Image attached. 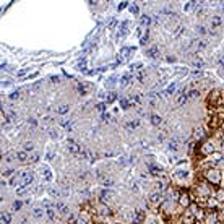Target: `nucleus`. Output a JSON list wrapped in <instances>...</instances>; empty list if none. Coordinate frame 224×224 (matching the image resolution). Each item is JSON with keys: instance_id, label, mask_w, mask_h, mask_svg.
<instances>
[{"instance_id": "nucleus-53", "label": "nucleus", "mask_w": 224, "mask_h": 224, "mask_svg": "<svg viewBox=\"0 0 224 224\" xmlns=\"http://www.w3.org/2000/svg\"><path fill=\"white\" fill-rule=\"evenodd\" d=\"M223 10H224V3H223Z\"/></svg>"}, {"instance_id": "nucleus-7", "label": "nucleus", "mask_w": 224, "mask_h": 224, "mask_svg": "<svg viewBox=\"0 0 224 224\" xmlns=\"http://www.w3.org/2000/svg\"><path fill=\"white\" fill-rule=\"evenodd\" d=\"M67 145H68V150H70L73 154H80V153H81V150H83L81 146H78L73 140H68V141H67Z\"/></svg>"}, {"instance_id": "nucleus-45", "label": "nucleus", "mask_w": 224, "mask_h": 224, "mask_svg": "<svg viewBox=\"0 0 224 224\" xmlns=\"http://www.w3.org/2000/svg\"><path fill=\"white\" fill-rule=\"evenodd\" d=\"M26 73H28V70H26V68H23V70H20V72L16 73V76H20V78H21V76H24Z\"/></svg>"}, {"instance_id": "nucleus-16", "label": "nucleus", "mask_w": 224, "mask_h": 224, "mask_svg": "<svg viewBox=\"0 0 224 224\" xmlns=\"http://www.w3.org/2000/svg\"><path fill=\"white\" fill-rule=\"evenodd\" d=\"M132 52H133V49H132V47H122V49H120V55H122L123 59H127Z\"/></svg>"}, {"instance_id": "nucleus-38", "label": "nucleus", "mask_w": 224, "mask_h": 224, "mask_svg": "<svg viewBox=\"0 0 224 224\" xmlns=\"http://www.w3.org/2000/svg\"><path fill=\"white\" fill-rule=\"evenodd\" d=\"M10 99L11 101H15V99H20V91H13L10 94Z\"/></svg>"}, {"instance_id": "nucleus-31", "label": "nucleus", "mask_w": 224, "mask_h": 224, "mask_svg": "<svg viewBox=\"0 0 224 224\" xmlns=\"http://www.w3.org/2000/svg\"><path fill=\"white\" fill-rule=\"evenodd\" d=\"M148 39H150V34H148V31H146V33L143 34V36H140V44H141V45H146Z\"/></svg>"}, {"instance_id": "nucleus-44", "label": "nucleus", "mask_w": 224, "mask_h": 224, "mask_svg": "<svg viewBox=\"0 0 224 224\" xmlns=\"http://www.w3.org/2000/svg\"><path fill=\"white\" fill-rule=\"evenodd\" d=\"M96 109H98V111H99V112H102V111H104V109H106V104H104V102H99V104L96 106Z\"/></svg>"}, {"instance_id": "nucleus-32", "label": "nucleus", "mask_w": 224, "mask_h": 224, "mask_svg": "<svg viewBox=\"0 0 224 224\" xmlns=\"http://www.w3.org/2000/svg\"><path fill=\"white\" fill-rule=\"evenodd\" d=\"M198 96H200V93H198V91H196V90H192V91H188L187 98H188V99H195V98H198Z\"/></svg>"}, {"instance_id": "nucleus-15", "label": "nucleus", "mask_w": 224, "mask_h": 224, "mask_svg": "<svg viewBox=\"0 0 224 224\" xmlns=\"http://www.w3.org/2000/svg\"><path fill=\"white\" fill-rule=\"evenodd\" d=\"M54 208H55V210H59V211H60V213H68V208H67V205H63V203H55V205H54Z\"/></svg>"}, {"instance_id": "nucleus-41", "label": "nucleus", "mask_w": 224, "mask_h": 224, "mask_svg": "<svg viewBox=\"0 0 224 224\" xmlns=\"http://www.w3.org/2000/svg\"><path fill=\"white\" fill-rule=\"evenodd\" d=\"M141 99H143V98H141L140 94H135L133 98H132V101H133V102H136V104H140V102H141Z\"/></svg>"}, {"instance_id": "nucleus-19", "label": "nucleus", "mask_w": 224, "mask_h": 224, "mask_svg": "<svg viewBox=\"0 0 224 224\" xmlns=\"http://www.w3.org/2000/svg\"><path fill=\"white\" fill-rule=\"evenodd\" d=\"M130 81H132V75H123L122 80H120V84L122 86H128Z\"/></svg>"}, {"instance_id": "nucleus-26", "label": "nucleus", "mask_w": 224, "mask_h": 224, "mask_svg": "<svg viewBox=\"0 0 224 224\" xmlns=\"http://www.w3.org/2000/svg\"><path fill=\"white\" fill-rule=\"evenodd\" d=\"M119 104H120V107H122V109H128V107H130V101H128V99H125V98H120Z\"/></svg>"}, {"instance_id": "nucleus-52", "label": "nucleus", "mask_w": 224, "mask_h": 224, "mask_svg": "<svg viewBox=\"0 0 224 224\" xmlns=\"http://www.w3.org/2000/svg\"><path fill=\"white\" fill-rule=\"evenodd\" d=\"M219 65H224V57H221V59H219Z\"/></svg>"}, {"instance_id": "nucleus-34", "label": "nucleus", "mask_w": 224, "mask_h": 224, "mask_svg": "<svg viewBox=\"0 0 224 224\" xmlns=\"http://www.w3.org/2000/svg\"><path fill=\"white\" fill-rule=\"evenodd\" d=\"M138 125H140V122H138V120H135V122H128L127 125H125V127H127L128 130H132V128H136Z\"/></svg>"}, {"instance_id": "nucleus-50", "label": "nucleus", "mask_w": 224, "mask_h": 224, "mask_svg": "<svg viewBox=\"0 0 224 224\" xmlns=\"http://www.w3.org/2000/svg\"><path fill=\"white\" fill-rule=\"evenodd\" d=\"M198 33H200V34H205V33H206L205 26H198Z\"/></svg>"}, {"instance_id": "nucleus-3", "label": "nucleus", "mask_w": 224, "mask_h": 224, "mask_svg": "<svg viewBox=\"0 0 224 224\" xmlns=\"http://www.w3.org/2000/svg\"><path fill=\"white\" fill-rule=\"evenodd\" d=\"M177 202H179V205L182 208H185V210H187V208L192 205V195H190V193H187V192H180Z\"/></svg>"}, {"instance_id": "nucleus-47", "label": "nucleus", "mask_w": 224, "mask_h": 224, "mask_svg": "<svg viewBox=\"0 0 224 224\" xmlns=\"http://www.w3.org/2000/svg\"><path fill=\"white\" fill-rule=\"evenodd\" d=\"M78 67H80V70H84V68H86V60H81L78 63Z\"/></svg>"}, {"instance_id": "nucleus-22", "label": "nucleus", "mask_w": 224, "mask_h": 224, "mask_svg": "<svg viewBox=\"0 0 224 224\" xmlns=\"http://www.w3.org/2000/svg\"><path fill=\"white\" fill-rule=\"evenodd\" d=\"M45 213H47V216H49V219H51V221H54V219H55V208H54V206L47 208V210H45Z\"/></svg>"}, {"instance_id": "nucleus-4", "label": "nucleus", "mask_w": 224, "mask_h": 224, "mask_svg": "<svg viewBox=\"0 0 224 224\" xmlns=\"http://www.w3.org/2000/svg\"><path fill=\"white\" fill-rule=\"evenodd\" d=\"M163 193H161V192H154V193H151V195H150V205H157V206H159V205H161V203H163Z\"/></svg>"}, {"instance_id": "nucleus-13", "label": "nucleus", "mask_w": 224, "mask_h": 224, "mask_svg": "<svg viewBox=\"0 0 224 224\" xmlns=\"http://www.w3.org/2000/svg\"><path fill=\"white\" fill-rule=\"evenodd\" d=\"M193 138H195V140H202V138H205V130L203 128H196L195 132H193Z\"/></svg>"}, {"instance_id": "nucleus-5", "label": "nucleus", "mask_w": 224, "mask_h": 224, "mask_svg": "<svg viewBox=\"0 0 224 224\" xmlns=\"http://www.w3.org/2000/svg\"><path fill=\"white\" fill-rule=\"evenodd\" d=\"M21 179H23V185H28L34 180V174L29 172V171H24V172H21Z\"/></svg>"}, {"instance_id": "nucleus-10", "label": "nucleus", "mask_w": 224, "mask_h": 224, "mask_svg": "<svg viewBox=\"0 0 224 224\" xmlns=\"http://www.w3.org/2000/svg\"><path fill=\"white\" fill-rule=\"evenodd\" d=\"M148 171H150V174H151V175H161V172H163V169H161V167L153 166V164L148 167Z\"/></svg>"}, {"instance_id": "nucleus-18", "label": "nucleus", "mask_w": 224, "mask_h": 224, "mask_svg": "<svg viewBox=\"0 0 224 224\" xmlns=\"http://www.w3.org/2000/svg\"><path fill=\"white\" fill-rule=\"evenodd\" d=\"M146 55H150V57H157V55H159V49H157V47H150V49L146 51Z\"/></svg>"}, {"instance_id": "nucleus-17", "label": "nucleus", "mask_w": 224, "mask_h": 224, "mask_svg": "<svg viewBox=\"0 0 224 224\" xmlns=\"http://www.w3.org/2000/svg\"><path fill=\"white\" fill-rule=\"evenodd\" d=\"M127 28H128V21H122V31H119L117 38H123L127 34Z\"/></svg>"}, {"instance_id": "nucleus-48", "label": "nucleus", "mask_w": 224, "mask_h": 224, "mask_svg": "<svg viewBox=\"0 0 224 224\" xmlns=\"http://www.w3.org/2000/svg\"><path fill=\"white\" fill-rule=\"evenodd\" d=\"M127 3H128V2H120V3H119V10H123V8H125V7H127Z\"/></svg>"}, {"instance_id": "nucleus-25", "label": "nucleus", "mask_w": 224, "mask_h": 224, "mask_svg": "<svg viewBox=\"0 0 224 224\" xmlns=\"http://www.w3.org/2000/svg\"><path fill=\"white\" fill-rule=\"evenodd\" d=\"M169 150L177 151V150H179V141H177V140H171V141H169Z\"/></svg>"}, {"instance_id": "nucleus-12", "label": "nucleus", "mask_w": 224, "mask_h": 224, "mask_svg": "<svg viewBox=\"0 0 224 224\" xmlns=\"http://www.w3.org/2000/svg\"><path fill=\"white\" fill-rule=\"evenodd\" d=\"M11 223V214L8 211H3L2 213V224H10Z\"/></svg>"}, {"instance_id": "nucleus-35", "label": "nucleus", "mask_w": 224, "mask_h": 224, "mask_svg": "<svg viewBox=\"0 0 224 224\" xmlns=\"http://www.w3.org/2000/svg\"><path fill=\"white\" fill-rule=\"evenodd\" d=\"M115 24H117V20H115V18H111V20H109V24H107V28L112 29V28H115Z\"/></svg>"}, {"instance_id": "nucleus-30", "label": "nucleus", "mask_w": 224, "mask_h": 224, "mask_svg": "<svg viewBox=\"0 0 224 224\" xmlns=\"http://www.w3.org/2000/svg\"><path fill=\"white\" fill-rule=\"evenodd\" d=\"M140 23H141V26H148V24L151 23V18L148 16V15H145V16H141Z\"/></svg>"}, {"instance_id": "nucleus-23", "label": "nucleus", "mask_w": 224, "mask_h": 224, "mask_svg": "<svg viewBox=\"0 0 224 224\" xmlns=\"http://www.w3.org/2000/svg\"><path fill=\"white\" fill-rule=\"evenodd\" d=\"M33 216L36 219H39L44 216V210H41V208H36V210H33Z\"/></svg>"}, {"instance_id": "nucleus-33", "label": "nucleus", "mask_w": 224, "mask_h": 224, "mask_svg": "<svg viewBox=\"0 0 224 224\" xmlns=\"http://www.w3.org/2000/svg\"><path fill=\"white\" fill-rule=\"evenodd\" d=\"M130 13L136 16V15L140 13V8H138V5H135V3H133V5H130Z\"/></svg>"}, {"instance_id": "nucleus-51", "label": "nucleus", "mask_w": 224, "mask_h": 224, "mask_svg": "<svg viewBox=\"0 0 224 224\" xmlns=\"http://www.w3.org/2000/svg\"><path fill=\"white\" fill-rule=\"evenodd\" d=\"M45 157H47V159H51V157H54V153H52V151H51V153H47V156H45Z\"/></svg>"}, {"instance_id": "nucleus-46", "label": "nucleus", "mask_w": 224, "mask_h": 224, "mask_svg": "<svg viewBox=\"0 0 224 224\" xmlns=\"http://www.w3.org/2000/svg\"><path fill=\"white\" fill-rule=\"evenodd\" d=\"M13 172H15L13 169H7V171H3V177H8V175H11Z\"/></svg>"}, {"instance_id": "nucleus-54", "label": "nucleus", "mask_w": 224, "mask_h": 224, "mask_svg": "<svg viewBox=\"0 0 224 224\" xmlns=\"http://www.w3.org/2000/svg\"><path fill=\"white\" fill-rule=\"evenodd\" d=\"M223 128H224V122H223Z\"/></svg>"}, {"instance_id": "nucleus-24", "label": "nucleus", "mask_w": 224, "mask_h": 224, "mask_svg": "<svg viewBox=\"0 0 224 224\" xmlns=\"http://www.w3.org/2000/svg\"><path fill=\"white\" fill-rule=\"evenodd\" d=\"M175 90H177V84H175V83H172V84H171V86L167 88V90L164 91V94H166V96H169V94H174V93H175Z\"/></svg>"}, {"instance_id": "nucleus-36", "label": "nucleus", "mask_w": 224, "mask_h": 224, "mask_svg": "<svg viewBox=\"0 0 224 224\" xmlns=\"http://www.w3.org/2000/svg\"><path fill=\"white\" fill-rule=\"evenodd\" d=\"M21 206H23V202H20V200H16V202L13 203V206H11V208H13L15 211H18V210H20Z\"/></svg>"}, {"instance_id": "nucleus-29", "label": "nucleus", "mask_w": 224, "mask_h": 224, "mask_svg": "<svg viewBox=\"0 0 224 224\" xmlns=\"http://www.w3.org/2000/svg\"><path fill=\"white\" fill-rule=\"evenodd\" d=\"M187 101H188L187 94H179V99H177V104H179V106H184Z\"/></svg>"}, {"instance_id": "nucleus-49", "label": "nucleus", "mask_w": 224, "mask_h": 224, "mask_svg": "<svg viewBox=\"0 0 224 224\" xmlns=\"http://www.w3.org/2000/svg\"><path fill=\"white\" fill-rule=\"evenodd\" d=\"M29 159H31V161H34V163H36V161L39 159V154L36 153V154H33V156H29Z\"/></svg>"}, {"instance_id": "nucleus-28", "label": "nucleus", "mask_w": 224, "mask_h": 224, "mask_svg": "<svg viewBox=\"0 0 224 224\" xmlns=\"http://www.w3.org/2000/svg\"><path fill=\"white\" fill-rule=\"evenodd\" d=\"M219 24H221V16H213V20H211V28H218Z\"/></svg>"}, {"instance_id": "nucleus-37", "label": "nucleus", "mask_w": 224, "mask_h": 224, "mask_svg": "<svg viewBox=\"0 0 224 224\" xmlns=\"http://www.w3.org/2000/svg\"><path fill=\"white\" fill-rule=\"evenodd\" d=\"M33 148H34V145L31 143V141L24 143V151H26V153H28V151H33Z\"/></svg>"}, {"instance_id": "nucleus-42", "label": "nucleus", "mask_w": 224, "mask_h": 224, "mask_svg": "<svg viewBox=\"0 0 224 224\" xmlns=\"http://www.w3.org/2000/svg\"><path fill=\"white\" fill-rule=\"evenodd\" d=\"M135 78L138 80V81H143V78H145V73H143V72H138L136 75H135Z\"/></svg>"}, {"instance_id": "nucleus-2", "label": "nucleus", "mask_w": 224, "mask_h": 224, "mask_svg": "<svg viewBox=\"0 0 224 224\" xmlns=\"http://www.w3.org/2000/svg\"><path fill=\"white\" fill-rule=\"evenodd\" d=\"M216 151H218V145H216V141H214V140H206L202 146H200V148H198V153H200L203 157L211 156V154H213V153H216Z\"/></svg>"}, {"instance_id": "nucleus-20", "label": "nucleus", "mask_w": 224, "mask_h": 224, "mask_svg": "<svg viewBox=\"0 0 224 224\" xmlns=\"http://www.w3.org/2000/svg\"><path fill=\"white\" fill-rule=\"evenodd\" d=\"M70 111V106L68 104H62L59 109H57V114H60V115H63V114H67V112Z\"/></svg>"}, {"instance_id": "nucleus-43", "label": "nucleus", "mask_w": 224, "mask_h": 224, "mask_svg": "<svg viewBox=\"0 0 224 224\" xmlns=\"http://www.w3.org/2000/svg\"><path fill=\"white\" fill-rule=\"evenodd\" d=\"M193 3H195V2H188V3H185V5H184V10H185V11L192 10V7H193Z\"/></svg>"}, {"instance_id": "nucleus-6", "label": "nucleus", "mask_w": 224, "mask_h": 224, "mask_svg": "<svg viewBox=\"0 0 224 224\" xmlns=\"http://www.w3.org/2000/svg\"><path fill=\"white\" fill-rule=\"evenodd\" d=\"M208 125H210V128H211V130H216V128L219 127V125H221V117L214 114L213 117L210 119V122H208Z\"/></svg>"}, {"instance_id": "nucleus-39", "label": "nucleus", "mask_w": 224, "mask_h": 224, "mask_svg": "<svg viewBox=\"0 0 224 224\" xmlns=\"http://www.w3.org/2000/svg\"><path fill=\"white\" fill-rule=\"evenodd\" d=\"M115 99H117L115 93H109V96H107V102H114Z\"/></svg>"}, {"instance_id": "nucleus-40", "label": "nucleus", "mask_w": 224, "mask_h": 224, "mask_svg": "<svg viewBox=\"0 0 224 224\" xmlns=\"http://www.w3.org/2000/svg\"><path fill=\"white\" fill-rule=\"evenodd\" d=\"M49 193H51V196H60V192L57 188H49Z\"/></svg>"}, {"instance_id": "nucleus-21", "label": "nucleus", "mask_w": 224, "mask_h": 224, "mask_svg": "<svg viewBox=\"0 0 224 224\" xmlns=\"http://www.w3.org/2000/svg\"><path fill=\"white\" fill-rule=\"evenodd\" d=\"M42 174H44V179H45V180H52L51 169L47 167V166H44V167H42Z\"/></svg>"}, {"instance_id": "nucleus-1", "label": "nucleus", "mask_w": 224, "mask_h": 224, "mask_svg": "<svg viewBox=\"0 0 224 224\" xmlns=\"http://www.w3.org/2000/svg\"><path fill=\"white\" fill-rule=\"evenodd\" d=\"M203 179L206 180V182H210L211 185H219L221 182H223V174L219 172L218 169H208V171H205L202 175Z\"/></svg>"}, {"instance_id": "nucleus-27", "label": "nucleus", "mask_w": 224, "mask_h": 224, "mask_svg": "<svg viewBox=\"0 0 224 224\" xmlns=\"http://www.w3.org/2000/svg\"><path fill=\"white\" fill-rule=\"evenodd\" d=\"M88 90H90V86L88 84H78V91H80V94H86L88 93Z\"/></svg>"}, {"instance_id": "nucleus-9", "label": "nucleus", "mask_w": 224, "mask_h": 224, "mask_svg": "<svg viewBox=\"0 0 224 224\" xmlns=\"http://www.w3.org/2000/svg\"><path fill=\"white\" fill-rule=\"evenodd\" d=\"M15 157H16L18 161L24 163V161H28V159H29V154H28L26 151H18L16 154H15Z\"/></svg>"}, {"instance_id": "nucleus-11", "label": "nucleus", "mask_w": 224, "mask_h": 224, "mask_svg": "<svg viewBox=\"0 0 224 224\" xmlns=\"http://www.w3.org/2000/svg\"><path fill=\"white\" fill-rule=\"evenodd\" d=\"M151 123L153 125H156V127H159V125L163 123V119L159 117L157 114H151Z\"/></svg>"}, {"instance_id": "nucleus-8", "label": "nucleus", "mask_w": 224, "mask_h": 224, "mask_svg": "<svg viewBox=\"0 0 224 224\" xmlns=\"http://www.w3.org/2000/svg\"><path fill=\"white\" fill-rule=\"evenodd\" d=\"M143 219H145V213H143L141 210H136L133 213V224H141Z\"/></svg>"}, {"instance_id": "nucleus-14", "label": "nucleus", "mask_w": 224, "mask_h": 224, "mask_svg": "<svg viewBox=\"0 0 224 224\" xmlns=\"http://www.w3.org/2000/svg\"><path fill=\"white\" fill-rule=\"evenodd\" d=\"M28 192H29V187H28V185H21V187H18V188H16V195L23 196V195H26Z\"/></svg>"}]
</instances>
